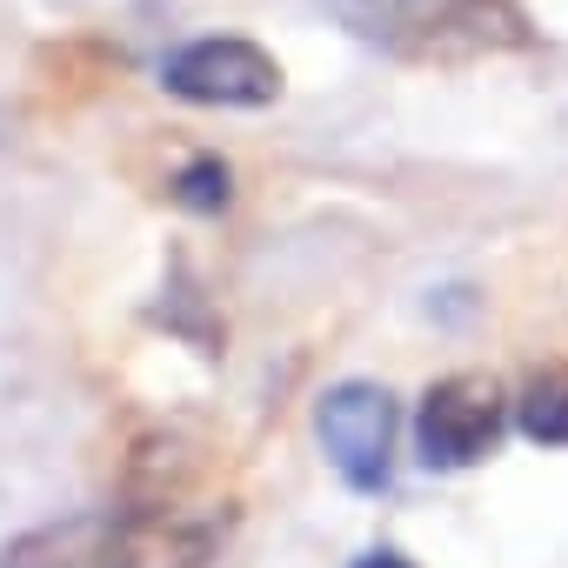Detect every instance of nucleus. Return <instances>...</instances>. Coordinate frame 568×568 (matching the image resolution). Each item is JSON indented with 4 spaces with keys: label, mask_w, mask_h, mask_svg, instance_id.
<instances>
[{
    "label": "nucleus",
    "mask_w": 568,
    "mask_h": 568,
    "mask_svg": "<svg viewBox=\"0 0 568 568\" xmlns=\"http://www.w3.org/2000/svg\"><path fill=\"white\" fill-rule=\"evenodd\" d=\"M227 515L187 501H128L108 515H68L0 548V568H207Z\"/></svg>",
    "instance_id": "obj_1"
},
{
    "label": "nucleus",
    "mask_w": 568,
    "mask_h": 568,
    "mask_svg": "<svg viewBox=\"0 0 568 568\" xmlns=\"http://www.w3.org/2000/svg\"><path fill=\"white\" fill-rule=\"evenodd\" d=\"M315 435L328 448V468L355 495L388 488V468H395V395L382 382H335L315 402Z\"/></svg>",
    "instance_id": "obj_4"
},
{
    "label": "nucleus",
    "mask_w": 568,
    "mask_h": 568,
    "mask_svg": "<svg viewBox=\"0 0 568 568\" xmlns=\"http://www.w3.org/2000/svg\"><path fill=\"white\" fill-rule=\"evenodd\" d=\"M501 422H508V395L495 375L481 368H462V375H442L428 382L422 408H415V448H422V468H475L495 442H501Z\"/></svg>",
    "instance_id": "obj_3"
},
{
    "label": "nucleus",
    "mask_w": 568,
    "mask_h": 568,
    "mask_svg": "<svg viewBox=\"0 0 568 568\" xmlns=\"http://www.w3.org/2000/svg\"><path fill=\"white\" fill-rule=\"evenodd\" d=\"M161 88L194 108H274L281 101V61L241 34L187 41L161 61Z\"/></svg>",
    "instance_id": "obj_5"
},
{
    "label": "nucleus",
    "mask_w": 568,
    "mask_h": 568,
    "mask_svg": "<svg viewBox=\"0 0 568 568\" xmlns=\"http://www.w3.org/2000/svg\"><path fill=\"white\" fill-rule=\"evenodd\" d=\"M515 422L528 442L541 448H568V368H548L528 382V395L515 402Z\"/></svg>",
    "instance_id": "obj_6"
},
{
    "label": "nucleus",
    "mask_w": 568,
    "mask_h": 568,
    "mask_svg": "<svg viewBox=\"0 0 568 568\" xmlns=\"http://www.w3.org/2000/svg\"><path fill=\"white\" fill-rule=\"evenodd\" d=\"M355 568H415V561H408V555H395V548H368Z\"/></svg>",
    "instance_id": "obj_8"
},
{
    "label": "nucleus",
    "mask_w": 568,
    "mask_h": 568,
    "mask_svg": "<svg viewBox=\"0 0 568 568\" xmlns=\"http://www.w3.org/2000/svg\"><path fill=\"white\" fill-rule=\"evenodd\" d=\"M174 201L194 207V214H221V207L234 201V174H227V161H221V154H194V161L174 174Z\"/></svg>",
    "instance_id": "obj_7"
},
{
    "label": "nucleus",
    "mask_w": 568,
    "mask_h": 568,
    "mask_svg": "<svg viewBox=\"0 0 568 568\" xmlns=\"http://www.w3.org/2000/svg\"><path fill=\"white\" fill-rule=\"evenodd\" d=\"M322 8L355 41L402 61H435V68L535 48V28L515 0H322Z\"/></svg>",
    "instance_id": "obj_2"
}]
</instances>
